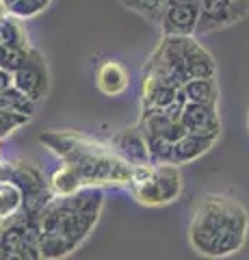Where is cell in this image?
Wrapping results in <instances>:
<instances>
[{"label":"cell","mask_w":249,"mask_h":260,"mask_svg":"<svg viewBox=\"0 0 249 260\" xmlns=\"http://www.w3.org/2000/svg\"><path fill=\"white\" fill-rule=\"evenodd\" d=\"M249 217L236 200L208 195L189 225V241L204 256H230L243 247Z\"/></svg>","instance_id":"obj_1"},{"label":"cell","mask_w":249,"mask_h":260,"mask_svg":"<svg viewBox=\"0 0 249 260\" xmlns=\"http://www.w3.org/2000/svg\"><path fill=\"white\" fill-rule=\"evenodd\" d=\"M132 195L146 206H160L178 200L182 193V176L175 165H154V174L141 184H130Z\"/></svg>","instance_id":"obj_2"},{"label":"cell","mask_w":249,"mask_h":260,"mask_svg":"<svg viewBox=\"0 0 249 260\" xmlns=\"http://www.w3.org/2000/svg\"><path fill=\"white\" fill-rule=\"evenodd\" d=\"M13 87L22 91L28 100H33L35 104L46 98L48 93V68L46 61L42 59V54L30 48L28 59L24 61L22 68L13 74Z\"/></svg>","instance_id":"obj_3"},{"label":"cell","mask_w":249,"mask_h":260,"mask_svg":"<svg viewBox=\"0 0 249 260\" xmlns=\"http://www.w3.org/2000/svg\"><path fill=\"white\" fill-rule=\"evenodd\" d=\"M249 13V5H238L234 0H199V24L197 32H210L243 20Z\"/></svg>","instance_id":"obj_4"},{"label":"cell","mask_w":249,"mask_h":260,"mask_svg":"<svg viewBox=\"0 0 249 260\" xmlns=\"http://www.w3.org/2000/svg\"><path fill=\"white\" fill-rule=\"evenodd\" d=\"M182 126L187 128L189 135L208 137V139H217L221 133V121L217 107H208V104H193L187 102L182 109Z\"/></svg>","instance_id":"obj_5"},{"label":"cell","mask_w":249,"mask_h":260,"mask_svg":"<svg viewBox=\"0 0 249 260\" xmlns=\"http://www.w3.org/2000/svg\"><path fill=\"white\" fill-rule=\"evenodd\" d=\"M199 24V7H167L160 28L167 37H193Z\"/></svg>","instance_id":"obj_6"},{"label":"cell","mask_w":249,"mask_h":260,"mask_svg":"<svg viewBox=\"0 0 249 260\" xmlns=\"http://www.w3.org/2000/svg\"><path fill=\"white\" fill-rule=\"evenodd\" d=\"M113 145L130 167L152 162L150 152H148V143H146V135H143V130L139 126L124 128L122 133H117L113 137Z\"/></svg>","instance_id":"obj_7"},{"label":"cell","mask_w":249,"mask_h":260,"mask_svg":"<svg viewBox=\"0 0 249 260\" xmlns=\"http://www.w3.org/2000/svg\"><path fill=\"white\" fill-rule=\"evenodd\" d=\"M184 54V70L189 78H215L217 76V61L202 44L193 37H184L182 42Z\"/></svg>","instance_id":"obj_8"},{"label":"cell","mask_w":249,"mask_h":260,"mask_svg":"<svg viewBox=\"0 0 249 260\" xmlns=\"http://www.w3.org/2000/svg\"><path fill=\"white\" fill-rule=\"evenodd\" d=\"M95 85L104 95H122L130 85V72L117 59L102 61L95 70Z\"/></svg>","instance_id":"obj_9"},{"label":"cell","mask_w":249,"mask_h":260,"mask_svg":"<svg viewBox=\"0 0 249 260\" xmlns=\"http://www.w3.org/2000/svg\"><path fill=\"white\" fill-rule=\"evenodd\" d=\"M143 111H165L178 102L180 89L165 85L152 76H143Z\"/></svg>","instance_id":"obj_10"},{"label":"cell","mask_w":249,"mask_h":260,"mask_svg":"<svg viewBox=\"0 0 249 260\" xmlns=\"http://www.w3.org/2000/svg\"><path fill=\"white\" fill-rule=\"evenodd\" d=\"M217 139H208V137H197V135H187L182 137L178 143H173V165H184L199 156H204L215 145Z\"/></svg>","instance_id":"obj_11"},{"label":"cell","mask_w":249,"mask_h":260,"mask_svg":"<svg viewBox=\"0 0 249 260\" xmlns=\"http://www.w3.org/2000/svg\"><path fill=\"white\" fill-rule=\"evenodd\" d=\"M182 91L187 102H193V104L217 107V100H219V87H217L215 78H189L182 85Z\"/></svg>","instance_id":"obj_12"},{"label":"cell","mask_w":249,"mask_h":260,"mask_svg":"<svg viewBox=\"0 0 249 260\" xmlns=\"http://www.w3.org/2000/svg\"><path fill=\"white\" fill-rule=\"evenodd\" d=\"M83 178H80L78 169L72 165V162H65L61 165L57 172H54L52 180H50V189L52 193H57L59 198H67V195H74L76 191L83 189Z\"/></svg>","instance_id":"obj_13"},{"label":"cell","mask_w":249,"mask_h":260,"mask_svg":"<svg viewBox=\"0 0 249 260\" xmlns=\"http://www.w3.org/2000/svg\"><path fill=\"white\" fill-rule=\"evenodd\" d=\"M0 42H3V46H9V48L30 50L26 30L22 28V24L18 22V18H11V15L0 18Z\"/></svg>","instance_id":"obj_14"},{"label":"cell","mask_w":249,"mask_h":260,"mask_svg":"<svg viewBox=\"0 0 249 260\" xmlns=\"http://www.w3.org/2000/svg\"><path fill=\"white\" fill-rule=\"evenodd\" d=\"M24 204V193L18 184L3 182L0 184V219H11L18 215Z\"/></svg>","instance_id":"obj_15"},{"label":"cell","mask_w":249,"mask_h":260,"mask_svg":"<svg viewBox=\"0 0 249 260\" xmlns=\"http://www.w3.org/2000/svg\"><path fill=\"white\" fill-rule=\"evenodd\" d=\"M5 5L11 18H35L50 5V0H5Z\"/></svg>","instance_id":"obj_16"},{"label":"cell","mask_w":249,"mask_h":260,"mask_svg":"<svg viewBox=\"0 0 249 260\" xmlns=\"http://www.w3.org/2000/svg\"><path fill=\"white\" fill-rule=\"evenodd\" d=\"M124 5L128 7V9H132L136 13L146 15V18L154 20L158 24H160V20H163V13L167 9L165 0H126Z\"/></svg>","instance_id":"obj_17"},{"label":"cell","mask_w":249,"mask_h":260,"mask_svg":"<svg viewBox=\"0 0 249 260\" xmlns=\"http://www.w3.org/2000/svg\"><path fill=\"white\" fill-rule=\"evenodd\" d=\"M13 87V74H9V72H5L3 68H0V93L7 91V89Z\"/></svg>","instance_id":"obj_18"},{"label":"cell","mask_w":249,"mask_h":260,"mask_svg":"<svg viewBox=\"0 0 249 260\" xmlns=\"http://www.w3.org/2000/svg\"><path fill=\"white\" fill-rule=\"evenodd\" d=\"M167 7H199V0H165Z\"/></svg>","instance_id":"obj_19"},{"label":"cell","mask_w":249,"mask_h":260,"mask_svg":"<svg viewBox=\"0 0 249 260\" xmlns=\"http://www.w3.org/2000/svg\"><path fill=\"white\" fill-rule=\"evenodd\" d=\"M5 15H9L7 13V5H5V0H0V18H5Z\"/></svg>","instance_id":"obj_20"},{"label":"cell","mask_w":249,"mask_h":260,"mask_svg":"<svg viewBox=\"0 0 249 260\" xmlns=\"http://www.w3.org/2000/svg\"><path fill=\"white\" fill-rule=\"evenodd\" d=\"M234 3H238V5H249V0H234Z\"/></svg>","instance_id":"obj_21"},{"label":"cell","mask_w":249,"mask_h":260,"mask_svg":"<svg viewBox=\"0 0 249 260\" xmlns=\"http://www.w3.org/2000/svg\"><path fill=\"white\" fill-rule=\"evenodd\" d=\"M247 126H249V111H247Z\"/></svg>","instance_id":"obj_22"},{"label":"cell","mask_w":249,"mask_h":260,"mask_svg":"<svg viewBox=\"0 0 249 260\" xmlns=\"http://www.w3.org/2000/svg\"><path fill=\"white\" fill-rule=\"evenodd\" d=\"M0 239H3V230H0Z\"/></svg>","instance_id":"obj_23"},{"label":"cell","mask_w":249,"mask_h":260,"mask_svg":"<svg viewBox=\"0 0 249 260\" xmlns=\"http://www.w3.org/2000/svg\"><path fill=\"white\" fill-rule=\"evenodd\" d=\"M122 3H126V0H122Z\"/></svg>","instance_id":"obj_24"}]
</instances>
